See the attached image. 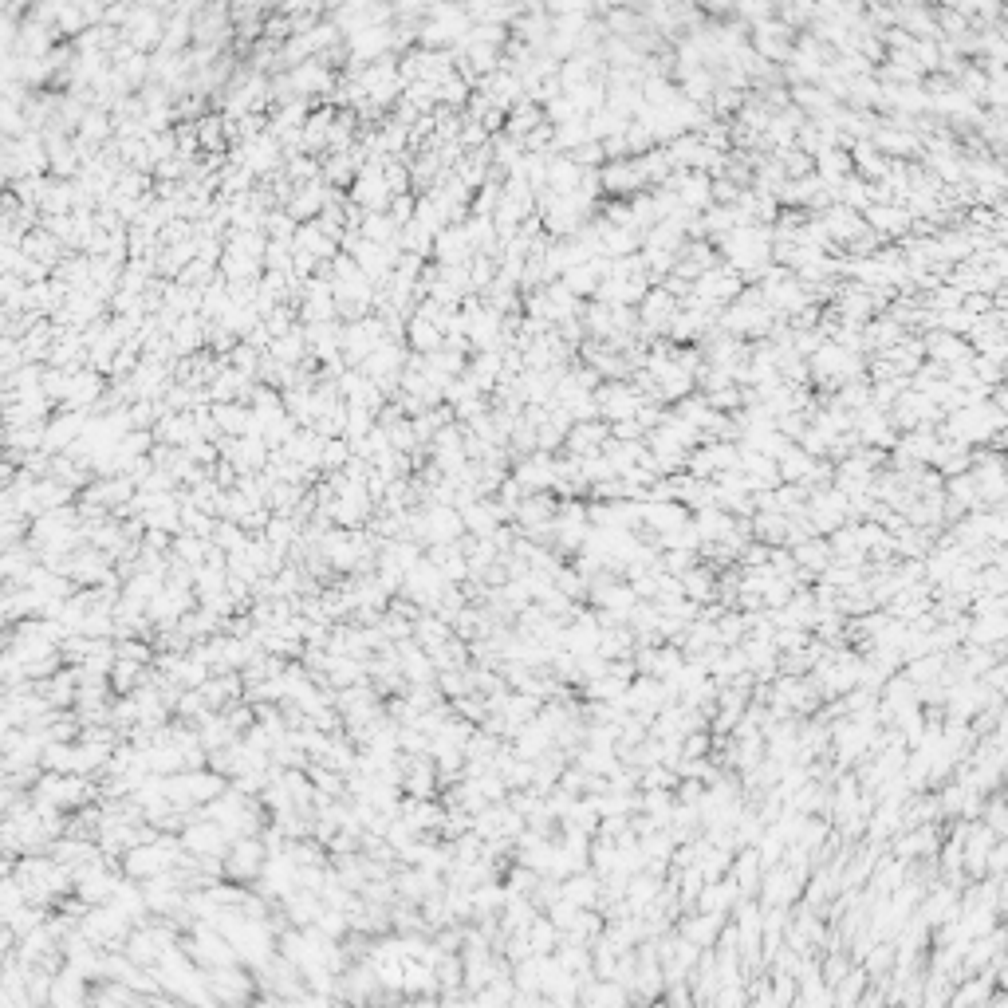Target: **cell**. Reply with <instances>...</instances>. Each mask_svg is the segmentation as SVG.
I'll use <instances>...</instances> for the list:
<instances>
[{"mask_svg": "<svg viewBox=\"0 0 1008 1008\" xmlns=\"http://www.w3.org/2000/svg\"><path fill=\"white\" fill-rule=\"evenodd\" d=\"M182 855H186L182 839H174V835H154V839H142V843L126 847L123 871H126V879H138V882L154 879V875H162V871L178 867V863H182Z\"/></svg>", "mask_w": 1008, "mask_h": 1008, "instance_id": "6da1fadb", "label": "cell"}, {"mask_svg": "<svg viewBox=\"0 0 1008 1008\" xmlns=\"http://www.w3.org/2000/svg\"><path fill=\"white\" fill-rule=\"evenodd\" d=\"M382 339H386V331H382V319H378V315H359V319H347L339 351H343V359H347L351 367H359V363H363V359H367V355L375 351Z\"/></svg>", "mask_w": 1008, "mask_h": 1008, "instance_id": "7a4b0ae2", "label": "cell"}, {"mask_svg": "<svg viewBox=\"0 0 1008 1008\" xmlns=\"http://www.w3.org/2000/svg\"><path fill=\"white\" fill-rule=\"evenodd\" d=\"M264 859H268V851H264L260 835H241V839H233V843H229V851H225L221 867H225V875H229V879L252 882V879H260Z\"/></svg>", "mask_w": 1008, "mask_h": 1008, "instance_id": "3957f363", "label": "cell"}, {"mask_svg": "<svg viewBox=\"0 0 1008 1008\" xmlns=\"http://www.w3.org/2000/svg\"><path fill=\"white\" fill-rule=\"evenodd\" d=\"M792 40H796V28H788L784 20H776V16H768V20H760L753 24V36H749V48H753L760 60L768 63H784L788 60V52H792Z\"/></svg>", "mask_w": 1008, "mask_h": 1008, "instance_id": "277c9868", "label": "cell"}, {"mask_svg": "<svg viewBox=\"0 0 1008 1008\" xmlns=\"http://www.w3.org/2000/svg\"><path fill=\"white\" fill-rule=\"evenodd\" d=\"M390 197L394 193H390L386 178H382V162H363L359 174H355V182H351V205H359L363 213H371V209H386Z\"/></svg>", "mask_w": 1008, "mask_h": 1008, "instance_id": "5b68a950", "label": "cell"}, {"mask_svg": "<svg viewBox=\"0 0 1008 1008\" xmlns=\"http://www.w3.org/2000/svg\"><path fill=\"white\" fill-rule=\"evenodd\" d=\"M552 457L556 453H544V449H532L524 457L512 461V481L524 489V493H552Z\"/></svg>", "mask_w": 1008, "mask_h": 1008, "instance_id": "8992f818", "label": "cell"}, {"mask_svg": "<svg viewBox=\"0 0 1008 1008\" xmlns=\"http://www.w3.org/2000/svg\"><path fill=\"white\" fill-rule=\"evenodd\" d=\"M863 221H867L871 233H879V241H898V237L910 233L914 213H910L906 205H898V201H886V205H867V209H863Z\"/></svg>", "mask_w": 1008, "mask_h": 1008, "instance_id": "52a82bcc", "label": "cell"}, {"mask_svg": "<svg viewBox=\"0 0 1008 1008\" xmlns=\"http://www.w3.org/2000/svg\"><path fill=\"white\" fill-rule=\"evenodd\" d=\"M819 221H823V229H827V237H831L835 249H847V245L867 229L863 213L851 209V205H839V201H831V205L819 213Z\"/></svg>", "mask_w": 1008, "mask_h": 1008, "instance_id": "ba28073f", "label": "cell"}, {"mask_svg": "<svg viewBox=\"0 0 1008 1008\" xmlns=\"http://www.w3.org/2000/svg\"><path fill=\"white\" fill-rule=\"evenodd\" d=\"M922 347H926V359H934L942 367H953V363H961V359L973 355V347L965 343V335H953L945 327H926L922 331Z\"/></svg>", "mask_w": 1008, "mask_h": 1008, "instance_id": "9c48e42d", "label": "cell"}, {"mask_svg": "<svg viewBox=\"0 0 1008 1008\" xmlns=\"http://www.w3.org/2000/svg\"><path fill=\"white\" fill-rule=\"evenodd\" d=\"M638 508H642V528L638 532H646V536L674 532V528H682L690 520V508L678 501H638Z\"/></svg>", "mask_w": 1008, "mask_h": 1008, "instance_id": "30bf717a", "label": "cell"}, {"mask_svg": "<svg viewBox=\"0 0 1008 1008\" xmlns=\"http://www.w3.org/2000/svg\"><path fill=\"white\" fill-rule=\"evenodd\" d=\"M603 276H607V256H591V260H583V264H571V268H564L556 280L564 284L575 300H591Z\"/></svg>", "mask_w": 1008, "mask_h": 1008, "instance_id": "8fae6325", "label": "cell"}, {"mask_svg": "<svg viewBox=\"0 0 1008 1008\" xmlns=\"http://www.w3.org/2000/svg\"><path fill=\"white\" fill-rule=\"evenodd\" d=\"M599 186L607 193H615V197H630V193L646 189V182H642V170H638L634 158H611V162L599 166Z\"/></svg>", "mask_w": 1008, "mask_h": 1008, "instance_id": "7c38bea8", "label": "cell"}, {"mask_svg": "<svg viewBox=\"0 0 1008 1008\" xmlns=\"http://www.w3.org/2000/svg\"><path fill=\"white\" fill-rule=\"evenodd\" d=\"M611 438L607 422L603 418H583V422H571L564 434V445L571 457H587V453H599Z\"/></svg>", "mask_w": 1008, "mask_h": 1008, "instance_id": "4fadbf2b", "label": "cell"}, {"mask_svg": "<svg viewBox=\"0 0 1008 1008\" xmlns=\"http://www.w3.org/2000/svg\"><path fill=\"white\" fill-rule=\"evenodd\" d=\"M871 142H875V150L886 154V158H922V142H918V134L914 130H898V126H886L879 119L875 126V134H871Z\"/></svg>", "mask_w": 1008, "mask_h": 1008, "instance_id": "5bb4252c", "label": "cell"}, {"mask_svg": "<svg viewBox=\"0 0 1008 1008\" xmlns=\"http://www.w3.org/2000/svg\"><path fill=\"white\" fill-rule=\"evenodd\" d=\"M760 875H764V867H760V855H756L753 843H749V847H737V851H733V863H729V879L737 882L741 898H756Z\"/></svg>", "mask_w": 1008, "mask_h": 1008, "instance_id": "9a60e30c", "label": "cell"}, {"mask_svg": "<svg viewBox=\"0 0 1008 1008\" xmlns=\"http://www.w3.org/2000/svg\"><path fill=\"white\" fill-rule=\"evenodd\" d=\"M434 256H438V264H465L469 256H473V245H469V237H465V225L457 221V225H445L434 233Z\"/></svg>", "mask_w": 1008, "mask_h": 1008, "instance_id": "2e32d148", "label": "cell"}, {"mask_svg": "<svg viewBox=\"0 0 1008 1008\" xmlns=\"http://www.w3.org/2000/svg\"><path fill=\"white\" fill-rule=\"evenodd\" d=\"M209 410H213V422H217L221 438H241V434H252V410L241 402V398L217 402V406H209Z\"/></svg>", "mask_w": 1008, "mask_h": 1008, "instance_id": "e0dca14e", "label": "cell"}, {"mask_svg": "<svg viewBox=\"0 0 1008 1008\" xmlns=\"http://www.w3.org/2000/svg\"><path fill=\"white\" fill-rule=\"evenodd\" d=\"M721 926H725V918L721 914H690V918H682L678 922V934L686 938V942H693L697 949H709V945L717 942V934H721Z\"/></svg>", "mask_w": 1008, "mask_h": 1008, "instance_id": "ac0fdd59", "label": "cell"}, {"mask_svg": "<svg viewBox=\"0 0 1008 1008\" xmlns=\"http://www.w3.org/2000/svg\"><path fill=\"white\" fill-rule=\"evenodd\" d=\"M812 170L819 174L823 186H835V182H843L847 174H855V170H851V154H847L843 146H827V150L812 154Z\"/></svg>", "mask_w": 1008, "mask_h": 1008, "instance_id": "d6986e66", "label": "cell"}, {"mask_svg": "<svg viewBox=\"0 0 1008 1008\" xmlns=\"http://www.w3.org/2000/svg\"><path fill=\"white\" fill-rule=\"evenodd\" d=\"M560 894H564L567 902H575L579 910H583V906H595V902H599V875H595L591 867H583V871L560 879Z\"/></svg>", "mask_w": 1008, "mask_h": 1008, "instance_id": "ffe728a7", "label": "cell"}, {"mask_svg": "<svg viewBox=\"0 0 1008 1008\" xmlns=\"http://www.w3.org/2000/svg\"><path fill=\"white\" fill-rule=\"evenodd\" d=\"M406 339H410V347H414L418 355H430V351H438V347H441L445 331H441L434 319H426V315L410 312V315H406Z\"/></svg>", "mask_w": 1008, "mask_h": 1008, "instance_id": "44dd1931", "label": "cell"}, {"mask_svg": "<svg viewBox=\"0 0 1008 1008\" xmlns=\"http://www.w3.org/2000/svg\"><path fill=\"white\" fill-rule=\"evenodd\" d=\"M579 174L583 166H575L571 154H548V170H544V186L556 189V193H571L579 186Z\"/></svg>", "mask_w": 1008, "mask_h": 1008, "instance_id": "7402d4cb", "label": "cell"}, {"mask_svg": "<svg viewBox=\"0 0 1008 1008\" xmlns=\"http://www.w3.org/2000/svg\"><path fill=\"white\" fill-rule=\"evenodd\" d=\"M83 973H75L71 965L52 977V985H48V1001H56V1005H79V1001H87V989H83Z\"/></svg>", "mask_w": 1008, "mask_h": 1008, "instance_id": "603a6c76", "label": "cell"}, {"mask_svg": "<svg viewBox=\"0 0 1008 1008\" xmlns=\"http://www.w3.org/2000/svg\"><path fill=\"white\" fill-rule=\"evenodd\" d=\"M1005 634H1008L1005 615H981V619H969L965 642H973V646H1001Z\"/></svg>", "mask_w": 1008, "mask_h": 1008, "instance_id": "cb8c5ba5", "label": "cell"}, {"mask_svg": "<svg viewBox=\"0 0 1008 1008\" xmlns=\"http://www.w3.org/2000/svg\"><path fill=\"white\" fill-rule=\"evenodd\" d=\"M99 390H103V378L91 375V371H83V375H67L63 402H67V406H75V410H83V406H95Z\"/></svg>", "mask_w": 1008, "mask_h": 1008, "instance_id": "d4e9b609", "label": "cell"}, {"mask_svg": "<svg viewBox=\"0 0 1008 1008\" xmlns=\"http://www.w3.org/2000/svg\"><path fill=\"white\" fill-rule=\"evenodd\" d=\"M83 430H87V414H83V410H71L67 418H56V422L44 430V445H48V449H60V445L67 449Z\"/></svg>", "mask_w": 1008, "mask_h": 1008, "instance_id": "484cf974", "label": "cell"}, {"mask_svg": "<svg viewBox=\"0 0 1008 1008\" xmlns=\"http://www.w3.org/2000/svg\"><path fill=\"white\" fill-rule=\"evenodd\" d=\"M792 560L796 567H808V571H823L827 560H831V548H827V540L823 536H808V540H800V544H792Z\"/></svg>", "mask_w": 1008, "mask_h": 1008, "instance_id": "4316f807", "label": "cell"}, {"mask_svg": "<svg viewBox=\"0 0 1008 1008\" xmlns=\"http://www.w3.org/2000/svg\"><path fill=\"white\" fill-rule=\"evenodd\" d=\"M524 934H528V945H532V953H552V949H556V942H560V930L552 926V918H548L544 910H540V914H536V918L528 922V930H524Z\"/></svg>", "mask_w": 1008, "mask_h": 1008, "instance_id": "83f0119b", "label": "cell"}, {"mask_svg": "<svg viewBox=\"0 0 1008 1008\" xmlns=\"http://www.w3.org/2000/svg\"><path fill=\"white\" fill-rule=\"evenodd\" d=\"M776 20L788 28H804L816 20V0H776Z\"/></svg>", "mask_w": 1008, "mask_h": 1008, "instance_id": "f1b7e54d", "label": "cell"}, {"mask_svg": "<svg viewBox=\"0 0 1008 1008\" xmlns=\"http://www.w3.org/2000/svg\"><path fill=\"white\" fill-rule=\"evenodd\" d=\"M193 138H197V146L205 154H221L225 150V123L221 119H201L193 126Z\"/></svg>", "mask_w": 1008, "mask_h": 1008, "instance_id": "f546056e", "label": "cell"}, {"mask_svg": "<svg viewBox=\"0 0 1008 1008\" xmlns=\"http://www.w3.org/2000/svg\"><path fill=\"white\" fill-rule=\"evenodd\" d=\"M351 461V441L347 438H323V453H319V469L335 473Z\"/></svg>", "mask_w": 1008, "mask_h": 1008, "instance_id": "4dcf8cb0", "label": "cell"}, {"mask_svg": "<svg viewBox=\"0 0 1008 1008\" xmlns=\"http://www.w3.org/2000/svg\"><path fill=\"white\" fill-rule=\"evenodd\" d=\"M1008 567H1001V564H985V567H977V587L973 591H985V595H1005L1008 591V575H1005Z\"/></svg>", "mask_w": 1008, "mask_h": 1008, "instance_id": "1f68e13d", "label": "cell"}, {"mask_svg": "<svg viewBox=\"0 0 1008 1008\" xmlns=\"http://www.w3.org/2000/svg\"><path fill=\"white\" fill-rule=\"evenodd\" d=\"M571 158H575V166H583V170H599V166L607 162V154H603V142H595V138L579 142V146L571 150Z\"/></svg>", "mask_w": 1008, "mask_h": 1008, "instance_id": "d6a6232c", "label": "cell"}, {"mask_svg": "<svg viewBox=\"0 0 1008 1008\" xmlns=\"http://www.w3.org/2000/svg\"><path fill=\"white\" fill-rule=\"evenodd\" d=\"M28 902V894H24V886L16 879H8V882H0V922L16 910V906H24Z\"/></svg>", "mask_w": 1008, "mask_h": 1008, "instance_id": "836d02e7", "label": "cell"}, {"mask_svg": "<svg viewBox=\"0 0 1008 1008\" xmlns=\"http://www.w3.org/2000/svg\"><path fill=\"white\" fill-rule=\"evenodd\" d=\"M107 130H111L107 111H87V115H83V138H87V142H103Z\"/></svg>", "mask_w": 1008, "mask_h": 1008, "instance_id": "e575fe53", "label": "cell"}, {"mask_svg": "<svg viewBox=\"0 0 1008 1008\" xmlns=\"http://www.w3.org/2000/svg\"><path fill=\"white\" fill-rule=\"evenodd\" d=\"M701 4H705V12H717V16H721V12H733V0H701Z\"/></svg>", "mask_w": 1008, "mask_h": 1008, "instance_id": "d590c367", "label": "cell"}]
</instances>
